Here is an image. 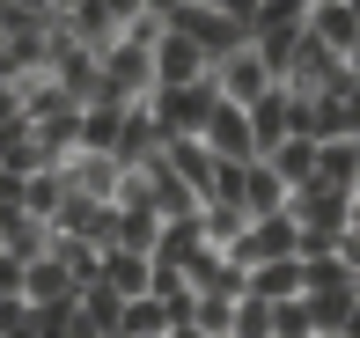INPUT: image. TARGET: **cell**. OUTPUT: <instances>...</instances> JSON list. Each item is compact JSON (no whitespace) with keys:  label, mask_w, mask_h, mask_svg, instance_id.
Returning a JSON list of instances; mask_svg holds the SVG:
<instances>
[{"label":"cell","mask_w":360,"mask_h":338,"mask_svg":"<svg viewBox=\"0 0 360 338\" xmlns=\"http://www.w3.org/2000/svg\"><path fill=\"white\" fill-rule=\"evenodd\" d=\"M294 228H302V257H316V250H331L338 235L353 228V199L346 191H323V184H309V191H294Z\"/></svg>","instance_id":"cell-1"},{"label":"cell","mask_w":360,"mask_h":338,"mask_svg":"<svg viewBox=\"0 0 360 338\" xmlns=\"http://www.w3.org/2000/svg\"><path fill=\"white\" fill-rule=\"evenodd\" d=\"M147 103H155V118H162L169 140H206V118L221 110V89H214V74H206V82H191V89H155Z\"/></svg>","instance_id":"cell-2"},{"label":"cell","mask_w":360,"mask_h":338,"mask_svg":"<svg viewBox=\"0 0 360 338\" xmlns=\"http://www.w3.org/2000/svg\"><path fill=\"white\" fill-rule=\"evenodd\" d=\"M103 89L118 96V103H147V96H155V44L118 37L103 52Z\"/></svg>","instance_id":"cell-3"},{"label":"cell","mask_w":360,"mask_h":338,"mask_svg":"<svg viewBox=\"0 0 360 338\" xmlns=\"http://www.w3.org/2000/svg\"><path fill=\"white\" fill-rule=\"evenodd\" d=\"M214 89H221V103H243V110H250L257 96H272V89H280V74L257 59V44H243V52H228L221 67H214Z\"/></svg>","instance_id":"cell-4"},{"label":"cell","mask_w":360,"mask_h":338,"mask_svg":"<svg viewBox=\"0 0 360 338\" xmlns=\"http://www.w3.org/2000/svg\"><path fill=\"white\" fill-rule=\"evenodd\" d=\"M228 257H236L243 272L272 265V257H302V228H294V214H265V221H250V235H243Z\"/></svg>","instance_id":"cell-5"},{"label":"cell","mask_w":360,"mask_h":338,"mask_svg":"<svg viewBox=\"0 0 360 338\" xmlns=\"http://www.w3.org/2000/svg\"><path fill=\"white\" fill-rule=\"evenodd\" d=\"M162 148H169V133H162L155 103H133V110H125V125H118V155H110V162H118V169H155Z\"/></svg>","instance_id":"cell-6"},{"label":"cell","mask_w":360,"mask_h":338,"mask_svg":"<svg viewBox=\"0 0 360 338\" xmlns=\"http://www.w3.org/2000/svg\"><path fill=\"white\" fill-rule=\"evenodd\" d=\"M309 37L353 67V52H360V0H316V15H309Z\"/></svg>","instance_id":"cell-7"},{"label":"cell","mask_w":360,"mask_h":338,"mask_svg":"<svg viewBox=\"0 0 360 338\" xmlns=\"http://www.w3.org/2000/svg\"><path fill=\"white\" fill-rule=\"evenodd\" d=\"M206 74H214V59H206L191 37L169 30V37L155 44V89H191V82H206Z\"/></svg>","instance_id":"cell-8"},{"label":"cell","mask_w":360,"mask_h":338,"mask_svg":"<svg viewBox=\"0 0 360 338\" xmlns=\"http://www.w3.org/2000/svg\"><path fill=\"white\" fill-rule=\"evenodd\" d=\"M206 148H214V162H257L250 110H243V103H221L214 118H206Z\"/></svg>","instance_id":"cell-9"},{"label":"cell","mask_w":360,"mask_h":338,"mask_svg":"<svg viewBox=\"0 0 360 338\" xmlns=\"http://www.w3.org/2000/svg\"><path fill=\"white\" fill-rule=\"evenodd\" d=\"M67 191H81V199H96V206H118V184H125V169L110 162V155H67Z\"/></svg>","instance_id":"cell-10"},{"label":"cell","mask_w":360,"mask_h":338,"mask_svg":"<svg viewBox=\"0 0 360 338\" xmlns=\"http://www.w3.org/2000/svg\"><path fill=\"white\" fill-rule=\"evenodd\" d=\"M162 162H169V169L191 184V191H199V206L214 199V184H221V162H214V148H206V140H169V148H162Z\"/></svg>","instance_id":"cell-11"},{"label":"cell","mask_w":360,"mask_h":338,"mask_svg":"<svg viewBox=\"0 0 360 338\" xmlns=\"http://www.w3.org/2000/svg\"><path fill=\"white\" fill-rule=\"evenodd\" d=\"M103 287H118L125 301L155 294V257H147V250H125V243H110V250H103Z\"/></svg>","instance_id":"cell-12"},{"label":"cell","mask_w":360,"mask_h":338,"mask_svg":"<svg viewBox=\"0 0 360 338\" xmlns=\"http://www.w3.org/2000/svg\"><path fill=\"white\" fill-rule=\"evenodd\" d=\"M250 133H257V155H272L280 140H294V89H287V82L250 103Z\"/></svg>","instance_id":"cell-13"},{"label":"cell","mask_w":360,"mask_h":338,"mask_svg":"<svg viewBox=\"0 0 360 338\" xmlns=\"http://www.w3.org/2000/svg\"><path fill=\"white\" fill-rule=\"evenodd\" d=\"M316 184L360 199V140H323V148H316Z\"/></svg>","instance_id":"cell-14"},{"label":"cell","mask_w":360,"mask_h":338,"mask_svg":"<svg viewBox=\"0 0 360 338\" xmlns=\"http://www.w3.org/2000/svg\"><path fill=\"white\" fill-rule=\"evenodd\" d=\"M250 294L272 301V309H280V301H302V294H309L302 257H272V265H257V272H250Z\"/></svg>","instance_id":"cell-15"},{"label":"cell","mask_w":360,"mask_h":338,"mask_svg":"<svg viewBox=\"0 0 360 338\" xmlns=\"http://www.w3.org/2000/svg\"><path fill=\"white\" fill-rule=\"evenodd\" d=\"M22 301H30V309H52V301H74V272L59 265L52 250H44L37 265L22 272Z\"/></svg>","instance_id":"cell-16"},{"label":"cell","mask_w":360,"mask_h":338,"mask_svg":"<svg viewBox=\"0 0 360 338\" xmlns=\"http://www.w3.org/2000/svg\"><path fill=\"white\" fill-rule=\"evenodd\" d=\"M309 15H316V0H257L250 37H309Z\"/></svg>","instance_id":"cell-17"},{"label":"cell","mask_w":360,"mask_h":338,"mask_svg":"<svg viewBox=\"0 0 360 338\" xmlns=\"http://www.w3.org/2000/svg\"><path fill=\"white\" fill-rule=\"evenodd\" d=\"M0 169L30 184V176H44V169H59V162L37 148V133H30V125H15V133H0Z\"/></svg>","instance_id":"cell-18"},{"label":"cell","mask_w":360,"mask_h":338,"mask_svg":"<svg viewBox=\"0 0 360 338\" xmlns=\"http://www.w3.org/2000/svg\"><path fill=\"white\" fill-rule=\"evenodd\" d=\"M199 250H206V235H199V214L169 221V228H162V243H155V272H184Z\"/></svg>","instance_id":"cell-19"},{"label":"cell","mask_w":360,"mask_h":338,"mask_svg":"<svg viewBox=\"0 0 360 338\" xmlns=\"http://www.w3.org/2000/svg\"><path fill=\"white\" fill-rule=\"evenodd\" d=\"M199 235H206V250H236L243 235H250V214H243V206H199Z\"/></svg>","instance_id":"cell-20"},{"label":"cell","mask_w":360,"mask_h":338,"mask_svg":"<svg viewBox=\"0 0 360 338\" xmlns=\"http://www.w3.org/2000/svg\"><path fill=\"white\" fill-rule=\"evenodd\" d=\"M81 316H89L96 338H118V324H125V294H118V287H103V280L81 287Z\"/></svg>","instance_id":"cell-21"},{"label":"cell","mask_w":360,"mask_h":338,"mask_svg":"<svg viewBox=\"0 0 360 338\" xmlns=\"http://www.w3.org/2000/svg\"><path fill=\"white\" fill-rule=\"evenodd\" d=\"M353 103H346V96H316V103H309V140H316V148H323V140H353Z\"/></svg>","instance_id":"cell-22"},{"label":"cell","mask_w":360,"mask_h":338,"mask_svg":"<svg viewBox=\"0 0 360 338\" xmlns=\"http://www.w3.org/2000/svg\"><path fill=\"white\" fill-rule=\"evenodd\" d=\"M265 162L287 176V191H309V184H316V140H280Z\"/></svg>","instance_id":"cell-23"},{"label":"cell","mask_w":360,"mask_h":338,"mask_svg":"<svg viewBox=\"0 0 360 338\" xmlns=\"http://www.w3.org/2000/svg\"><path fill=\"white\" fill-rule=\"evenodd\" d=\"M59 206H67V169H44V176H30V184H22V214H30V221L52 228Z\"/></svg>","instance_id":"cell-24"},{"label":"cell","mask_w":360,"mask_h":338,"mask_svg":"<svg viewBox=\"0 0 360 338\" xmlns=\"http://www.w3.org/2000/svg\"><path fill=\"white\" fill-rule=\"evenodd\" d=\"M52 257H59V265L74 272V294L103 280V250H96V243H74V235H52Z\"/></svg>","instance_id":"cell-25"},{"label":"cell","mask_w":360,"mask_h":338,"mask_svg":"<svg viewBox=\"0 0 360 338\" xmlns=\"http://www.w3.org/2000/svg\"><path fill=\"white\" fill-rule=\"evenodd\" d=\"M162 228H169V221H162L155 206H125V214H118V243H125V250H147V257H155Z\"/></svg>","instance_id":"cell-26"},{"label":"cell","mask_w":360,"mask_h":338,"mask_svg":"<svg viewBox=\"0 0 360 338\" xmlns=\"http://www.w3.org/2000/svg\"><path fill=\"white\" fill-rule=\"evenodd\" d=\"M309 309H316V338L346 331V316L360 309V287H331V294H309Z\"/></svg>","instance_id":"cell-27"},{"label":"cell","mask_w":360,"mask_h":338,"mask_svg":"<svg viewBox=\"0 0 360 338\" xmlns=\"http://www.w3.org/2000/svg\"><path fill=\"white\" fill-rule=\"evenodd\" d=\"M118 338H169V309H162L155 294L125 301V324H118Z\"/></svg>","instance_id":"cell-28"},{"label":"cell","mask_w":360,"mask_h":338,"mask_svg":"<svg viewBox=\"0 0 360 338\" xmlns=\"http://www.w3.org/2000/svg\"><path fill=\"white\" fill-rule=\"evenodd\" d=\"M8 250L22 257V265H37V257L52 250V228H44V221H30V214H8Z\"/></svg>","instance_id":"cell-29"},{"label":"cell","mask_w":360,"mask_h":338,"mask_svg":"<svg viewBox=\"0 0 360 338\" xmlns=\"http://www.w3.org/2000/svg\"><path fill=\"white\" fill-rule=\"evenodd\" d=\"M302 272H309V294H331V287H360L346 265H338V250H316V257H302Z\"/></svg>","instance_id":"cell-30"},{"label":"cell","mask_w":360,"mask_h":338,"mask_svg":"<svg viewBox=\"0 0 360 338\" xmlns=\"http://www.w3.org/2000/svg\"><path fill=\"white\" fill-rule=\"evenodd\" d=\"M272 338H316V309H309V294L272 309Z\"/></svg>","instance_id":"cell-31"},{"label":"cell","mask_w":360,"mask_h":338,"mask_svg":"<svg viewBox=\"0 0 360 338\" xmlns=\"http://www.w3.org/2000/svg\"><path fill=\"white\" fill-rule=\"evenodd\" d=\"M199 331L206 338H236V301L228 294H199Z\"/></svg>","instance_id":"cell-32"},{"label":"cell","mask_w":360,"mask_h":338,"mask_svg":"<svg viewBox=\"0 0 360 338\" xmlns=\"http://www.w3.org/2000/svg\"><path fill=\"white\" fill-rule=\"evenodd\" d=\"M15 125H30V118H22V89L0 82V133H15Z\"/></svg>","instance_id":"cell-33"},{"label":"cell","mask_w":360,"mask_h":338,"mask_svg":"<svg viewBox=\"0 0 360 338\" xmlns=\"http://www.w3.org/2000/svg\"><path fill=\"white\" fill-rule=\"evenodd\" d=\"M22 272H30V265H22L8 243H0V294H22Z\"/></svg>","instance_id":"cell-34"},{"label":"cell","mask_w":360,"mask_h":338,"mask_svg":"<svg viewBox=\"0 0 360 338\" xmlns=\"http://www.w3.org/2000/svg\"><path fill=\"white\" fill-rule=\"evenodd\" d=\"M331 250H338V265H346V272H353V280H360V235L346 228V235H338V243H331Z\"/></svg>","instance_id":"cell-35"},{"label":"cell","mask_w":360,"mask_h":338,"mask_svg":"<svg viewBox=\"0 0 360 338\" xmlns=\"http://www.w3.org/2000/svg\"><path fill=\"white\" fill-rule=\"evenodd\" d=\"M0 214H22V176L0 169Z\"/></svg>","instance_id":"cell-36"},{"label":"cell","mask_w":360,"mask_h":338,"mask_svg":"<svg viewBox=\"0 0 360 338\" xmlns=\"http://www.w3.org/2000/svg\"><path fill=\"white\" fill-rule=\"evenodd\" d=\"M214 8L228 15V22H243V30H250V22H257V0H214Z\"/></svg>","instance_id":"cell-37"},{"label":"cell","mask_w":360,"mask_h":338,"mask_svg":"<svg viewBox=\"0 0 360 338\" xmlns=\"http://www.w3.org/2000/svg\"><path fill=\"white\" fill-rule=\"evenodd\" d=\"M81 8H89V0H52V15H59V22H67V15H81Z\"/></svg>","instance_id":"cell-38"},{"label":"cell","mask_w":360,"mask_h":338,"mask_svg":"<svg viewBox=\"0 0 360 338\" xmlns=\"http://www.w3.org/2000/svg\"><path fill=\"white\" fill-rule=\"evenodd\" d=\"M169 338H206V331H199V324H176V331H169Z\"/></svg>","instance_id":"cell-39"},{"label":"cell","mask_w":360,"mask_h":338,"mask_svg":"<svg viewBox=\"0 0 360 338\" xmlns=\"http://www.w3.org/2000/svg\"><path fill=\"white\" fill-rule=\"evenodd\" d=\"M338 338H360V309H353V316H346V331H338Z\"/></svg>","instance_id":"cell-40"},{"label":"cell","mask_w":360,"mask_h":338,"mask_svg":"<svg viewBox=\"0 0 360 338\" xmlns=\"http://www.w3.org/2000/svg\"><path fill=\"white\" fill-rule=\"evenodd\" d=\"M353 235H360V199H353Z\"/></svg>","instance_id":"cell-41"},{"label":"cell","mask_w":360,"mask_h":338,"mask_svg":"<svg viewBox=\"0 0 360 338\" xmlns=\"http://www.w3.org/2000/svg\"><path fill=\"white\" fill-rule=\"evenodd\" d=\"M0 243H8V214H0Z\"/></svg>","instance_id":"cell-42"},{"label":"cell","mask_w":360,"mask_h":338,"mask_svg":"<svg viewBox=\"0 0 360 338\" xmlns=\"http://www.w3.org/2000/svg\"><path fill=\"white\" fill-rule=\"evenodd\" d=\"M331 338H338V331H331Z\"/></svg>","instance_id":"cell-43"}]
</instances>
